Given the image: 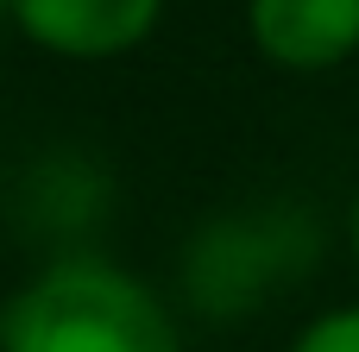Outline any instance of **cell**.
<instances>
[{
  "label": "cell",
  "instance_id": "cell-1",
  "mask_svg": "<svg viewBox=\"0 0 359 352\" xmlns=\"http://www.w3.org/2000/svg\"><path fill=\"white\" fill-rule=\"evenodd\" d=\"M0 352H183V328L133 271L57 252L6 296Z\"/></svg>",
  "mask_w": 359,
  "mask_h": 352
},
{
  "label": "cell",
  "instance_id": "cell-2",
  "mask_svg": "<svg viewBox=\"0 0 359 352\" xmlns=\"http://www.w3.org/2000/svg\"><path fill=\"white\" fill-rule=\"evenodd\" d=\"M322 252H328V233L309 202H290V195L246 202V208L202 220L183 239L177 290H183L189 315H202V321H246V315L271 309L284 290L309 283Z\"/></svg>",
  "mask_w": 359,
  "mask_h": 352
},
{
  "label": "cell",
  "instance_id": "cell-3",
  "mask_svg": "<svg viewBox=\"0 0 359 352\" xmlns=\"http://www.w3.org/2000/svg\"><path fill=\"white\" fill-rule=\"evenodd\" d=\"M164 0H6V19L63 63H107L151 38Z\"/></svg>",
  "mask_w": 359,
  "mask_h": 352
},
{
  "label": "cell",
  "instance_id": "cell-4",
  "mask_svg": "<svg viewBox=\"0 0 359 352\" xmlns=\"http://www.w3.org/2000/svg\"><path fill=\"white\" fill-rule=\"evenodd\" d=\"M246 31L265 63L322 76L359 57V0H246Z\"/></svg>",
  "mask_w": 359,
  "mask_h": 352
},
{
  "label": "cell",
  "instance_id": "cell-5",
  "mask_svg": "<svg viewBox=\"0 0 359 352\" xmlns=\"http://www.w3.org/2000/svg\"><path fill=\"white\" fill-rule=\"evenodd\" d=\"M107 202H114V183H107V170L88 164L82 151H50V157H38V164L19 176V189H13L19 227H25L32 239L69 246V252H82L76 239L107 220Z\"/></svg>",
  "mask_w": 359,
  "mask_h": 352
},
{
  "label": "cell",
  "instance_id": "cell-6",
  "mask_svg": "<svg viewBox=\"0 0 359 352\" xmlns=\"http://www.w3.org/2000/svg\"><path fill=\"white\" fill-rule=\"evenodd\" d=\"M284 352H359V302H347V309H322Z\"/></svg>",
  "mask_w": 359,
  "mask_h": 352
},
{
  "label": "cell",
  "instance_id": "cell-7",
  "mask_svg": "<svg viewBox=\"0 0 359 352\" xmlns=\"http://www.w3.org/2000/svg\"><path fill=\"white\" fill-rule=\"evenodd\" d=\"M347 258H353V277H359V183H353V202H347Z\"/></svg>",
  "mask_w": 359,
  "mask_h": 352
},
{
  "label": "cell",
  "instance_id": "cell-8",
  "mask_svg": "<svg viewBox=\"0 0 359 352\" xmlns=\"http://www.w3.org/2000/svg\"><path fill=\"white\" fill-rule=\"evenodd\" d=\"M0 13H6V0H0Z\"/></svg>",
  "mask_w": 359,
  "mask_h": 352
}]
</instances>
